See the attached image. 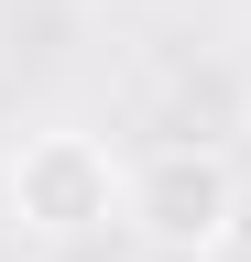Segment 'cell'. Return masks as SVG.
Segmentation results:
<instances>
[{"instance_id":"6da1fadb","label":"cell","mask_w":251,"mask_h":262,"mask_svg":"<svg viewBox=\"0 0 251 262\" xmlns=\"http://www.w3.org/2000/svg\"><path fill=\"white\" fill-rule=\"evenodd\" d=\"M11 219L33 241H99V229H131V164H120L99 131H33L11 153Z\"/></svg>"},{"instance_id":"7a4b0ae2","label":"cell","mask_w":251,"mask_h":262,"mask_svg":"<svg viewBox=\"0 0 251 262\" xmlns=\"http://www.w3.org/2000/svg\"><path fill=\"white\" fill-rule=\"evenodd\" d=\"M240 175H230V153H208V142H164V153H142L131 164V229L153 251H197L208 262V241L230 229V208H240Z\"/></svg>"},{"instance_id":"3957f363","label":"cell","mask_w":251,"mask_h":262,"mask_svg":"<svg viewBox=\"0 0 251 262\" xmlns=\"http://www.w3.org/2000/svg\"><path fill=\"white\" fill-rule=\"evenodd\" d=\"M208 262H251V196L230 208V229H218V241H208Z\"/></svg>"}]
</instances>
